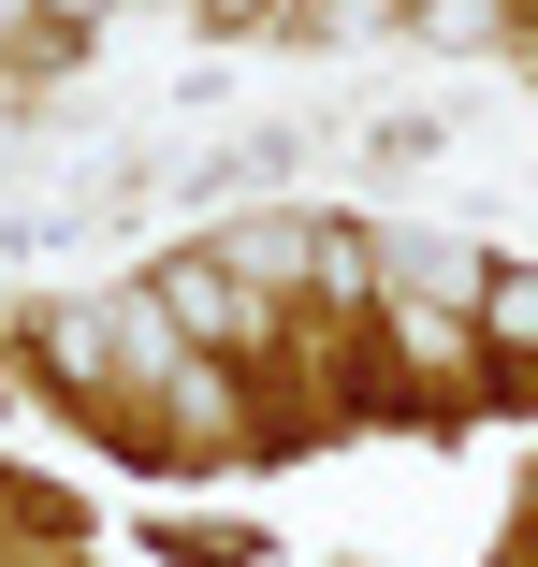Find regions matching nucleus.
<instances>
[{
  "label": "nucleus",
  "instance_id": "obj_1",
  "mask_svg": "<svg viewBox=\"0 0 538 567\" xmlns=\"http://www.w3.org/2000/svg\"><path fill=\"white\" fill-rule=\"evenodd\" d=\"M44 364L59 379H87V393H146V379H189V334H175V306H59L44 320Z\"/></svg>",
  "mask_w": 538,
  "mask_h": 567
},
{
  "label": "nucleus",
  "instance_id": "obj_2",
  "mask_svg": "<svg viewBox=\"0 0 538 567\" xmlns=\"http://www.w3.org/2000/svg\"><path fill=\"white\" fill-rule=\"evenodd\" d=\"M480 334H495V350H538V277H495L480 291Z\"/></svg>",
  "mask_w": 538,
  "mask_h": 567
}]
</instances>
